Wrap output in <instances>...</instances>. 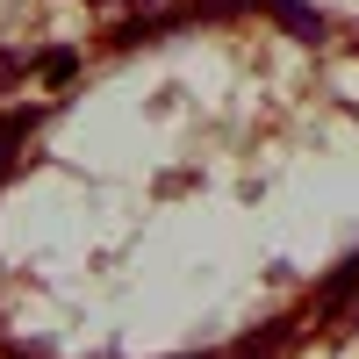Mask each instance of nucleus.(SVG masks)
Listing matches in <instances>:
<instances>
[{
	"instance_id": "f257e3e1",
	"label": "nucleus",
	"mask_w": 359,
	"mask_h": 359,
	"mask_svg": "<svg viewBox=\"0 0 359 359\" xmlns=\"http://www.w3.org/2000/svg\"><path fill=\"white\" fill-rule=\"evenodd\" d=\"M245 8H266V15L287 29V36H302V43H316V36H323V15L309 8V0H245Z\"/></svg>"
},
{
	"instance_id": "f03ea898",
	"label": "nucleus",
	"mask_w": 359,
	"mask_h": 359,
	"mask_svg": "<svg viewBox=\"0 0 359 359\" xmlns=\"http://www.w3.org/2000/svg\"><path fill=\"white\" fill-rule=\"evenodd\" d=\"M359 302V259H345L331 280H323V294H316V323H331V316H345Z\"/></svg>"
},
{
	"instance_id": "7ed1b4c3",
	"label": "nucleus",
	"mask_w": 359,
	"mask_h": 359,
	"mask_svg": "<svg viewBox=\"0 0 359 359\" xmlns=\"http://www.w3.org/2000/svg\"><path fill=\"white\" fill-rule=\"evenodd\" d=\"M29 130H36V108H8V115H0V172L15 165V151H22Z\"/></svg>"
},
{
	"instance_id": "20e7f679",
	"label": "nucleus",
	"mask_w": 359,
	"mask_h": 359,
	"mask_svg": "<svg viewBox=\"0 0 359 359\" xmlns=\"http://www.w3.org/2000/svg\"><path fill=\"white\" fill-rule=\"evenodd\" d=\"M36 72H43L50 86H65V79L79 72V50H50V57H36Z\"/></svg>"
},
{
	"instance_id": "39448f33",
	"label": "nucleus",
	"mask_w": 359,
	"mask_h": 359,
	"mask_svg": "<svg viewBox=\"0 0 359 359\" xmlns=\"http://www.w3.org/2000/svg\"><path fill=\"white\" fill-rule=\"evenodd\" d=\"M22 72H29V57H22V50H0V94H8Z\"/></svg>"
},
{
	"instance_id": "423d86ee",
	"label": "nucleus",
	"mask_w": 359,
	"mask_h": 359,
	"mask_svg": "<svg viewBox=\"0 0 359 359\" xmlns=\"http://www.w3.org/2000/svg\"><path fill=\"white\" fill-rule=\"evenodd\" d=\"M8 359H29V352H8Z\"/></svg>"
}]
</instances>
